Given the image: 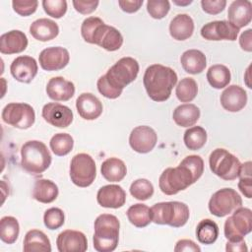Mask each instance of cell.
Instances as JSON below:
<instances>
[{
	"mask_svg": "<svg viewBox=\"0 0 252 252\" xmlns=\"http://www.w3.org/2000/svg\"><path fill=\"white\" fill-rule=\"evenodd\" d=\"M130 193L137 200L146 201L153 196L154 186L148 179L140 178L132 182L130 186Z\"/></svg>",
	"mask_w": 252,
	"mask_h": 252,
	"instance_id": "cell-39",
	"label": "cell"
},
{
	"mask_svg": "<svg viewBox=\"0 0 252 252\" xmlns=\"http://www.w3.org/2000/svg\"><path fill=\"white\" fill-rule=\"evenodd\" d=\"M38 2L35 0L32 1H22V0H14L12 2V6L14 11L20 16H30L36 11Z\"/></svg>",
	"mask_w": 252,
	"mask_h": 252,
	"instance_id": "cell-44",
	"label": "cell"
},
{
	"mask_svg": "<svg viewBox=\"0 0 252 252\" xmlns=\"http://www.w3.org/2000/svg\"><path fill=\"white\" fill-rule=\"evenodd\" d=\"M51 163V155L40 141L26 142L21 149V165L30 174L37 175L45 171Z\"/></svg>",
	"mask_w": 252,
	"mask_h": 252,
	"instance_id": "cell-5",
	"label": "cell"
},
{
	"mask_svg": "<svg viewBox=\"0 0 252 252\" xmlns=\"http://www.w3.org/2000/svg\"><path fill=\"white\" fill-rule=\"evenodd\" d=\"M103 21L97 17H89L84 20L81 26V33L85 41L91 43L92 36L96 29V27L101 24Z\"/></svg>",
	"mask_w": 252,
	"mask_h": 252,
	"instance_id": "cell-43",
	"label": "cell"
},
{
	"mask_svg": "<svg viewBox=\"0 0 252 252\" xmlns=\"http://www.w3.org/2000/svg\"><path fill=\"white\" fill-rule=\"evenodd\" d=\"M96 200L103 208L118 209L125 204L126 193L121 186L109 184L99 188L96 194Z\"/></svg>",
	"mask_w": 252,
	"mask_h": 252,
	"instance_id": "cell-19",
	"label": "cell"
},
{
	"mask_svg": "<svg viewBox=\"0 0 252 252\" xmlns=\"http://www.w3.org/2000/svg\"><path fill=\"white\" fill-rule=\"evenodd\" d=\"M190 212L186 204L178 201L160 202L151 208L152 221L157 224H167L181 227L189 220Z\"/></svg>",
	"mask_w": 252,
	"mask_h": 252,
	"instance_id": "cell-6",
	"label": "cell"
},
{
	"mask_svg": "<svg viewBox=\"0 0 252 252\" xmlns=\"http://www.w3.org/2000/svg\"><path fill=\"white\" fill-rule=\"evenodd\" d=\"M228 22L239 30L247 26L252 18V4L248 0H235L228 8Z\"/></svg>",
	"mask_w": 252,
	"mask_h": 252,
	"instance_id": "cell-23",
	"label": "cell"
},
{
	"mask_svg": "<svg viewBox=\"0 0 252 252\" xmlns=\"http://www.w3.org/2000/svg\"><path fill=\"white\" fill-rule=\"evenodd\" d=\"M207 80L213 88L222 89L230 82V71L224 65H213L207 72Z\"/></svg>",
	"mask_w": 252,
	"mask_h": 252,
	"instance_id": "cell-33",
	"label": "cell"
},
{
	"mask_svg": "<svg viewBox=\"0 0 252 252\" xmlns=\"http://www.w3.org/2000/svg\"><path fill=\"white\" fill-rule=\"evenodd\" d=\"M119 227L120 223L115 216L110 214L99 215L94 220V248L98 252L115 250L119 239Z\"/></svg>",
	"mask_w": 252,
	"mask_h": 252,
	"instance_id": "cell-4",
	"label": "cell"
},
{
	"mask_svg": "<svg viewBox=\"0 0 252 252\" xmlns=\"http://www.w3.org/2000/svg\"><path fill=\"white\" fill-rule=\"evenodd\" d=\"M194 32V22L187 14L176 15L169 24V33L176 40L189 38Z\"/></svg>",
	"mask_w": 252,
	"mask_h": 252,
	"instance_id": "cell-26",
	"label": "cell"
},
{
	"mask_svg": "<svg viewBox=\"0 0 252 252\" xmlns=\"http://www.w3.org/2000/svg\"><path fill=\"white\" fill-rule=\"evenodd\" d=\"M42 7L48 16L60 19L67 11V2L65 0H43Z\"/></svg>",
	"mask_w": 252,
	"mask_h": 252,
	"instance_id": "cell-41",
	"label": "cell"
},
{
	"mask_svg": "<svg viewBox=\"0 0 252 252\" xmlns=\"http://www.w3.org/2000/svg\"><path fill=\"white\" fill-rule=\"evenodd\" d=\"M225 250L226 251H247L248 248L245 244V241L242 239L238 241H228L226 243Z\"/></svg>",
	"mask_w": 252,
	"mask_h": 252,
	"instance_id": "cell-51",
	"label": "cell"
},
{
	"mask_svg": "<svg viewBox=\"0 0 252 252\" xmlns=\"http://www.w3.org/2000/svg\"><path fill=\"white\" fill-rule=\"evenodd\" d=\"M238 188L241 193L248 199L252 197V178L242 177L238 182Z\"/></svg>",
	"mask_w": 252,
	"mask_h": 252,
	"instance_id": "cell-49",
	"label": "cell"
},
{
	"mask_svg": "<svg viewBox=\"0 0 252 252\" xmlns=\"http://www.w3.org/2000/svg\"><path fill=\"white\" fill-rule=\"evenodd\" d=\"M40 67L46 71H58L67 66L70 55L67 49L54 46L43 49L38 56Z\"/></svg>",
	"mask_w": 252,
	"mask_h": 252,
	"instance_id": "cell-15",
	"label": "cell"
},
{
	"mask_svg": "<svg viewBox=\"0 0 252 252\" xmlns=\"http://www.w3.org/2000/svg\"><path fill=\"white\" fill-rule=\"evenodd\" d=\"M50 149L52 152L59 157L68 155L74 146V140L70 134L57 133L50 140Z\"/></svg>",
	"mask_w": 252,
	"mask_h": 252,
	"instance_id": "cell-37",
	"label": "cell"
},
{
	"mask_svg": "<svg viewBox=\"0 0 252 252\" xmlns=\"http://www.w3.org/2000/svg\"><path fill=\"white\" fill-rule=\"evenodd\" d=\"M91 43L96 44L107 51H115L122 46L123 36L117 29L107 26L102 22L96 27Z\"/></svg>",
	"mask_w": 252,
	"mask_h": 252,
	"instance_id": "cell-12",
	"label": "cell"
},
{
	"mask_svg": "<svg viewBox=\"0 0 252 252\" xmlns=\"http://www.w3.org/2000/svg\"><path fill=\"white\" fill-rule=\"evenodd\" d=\"M177 82V75L173 69L160 64L149 66L144 74L143 83L148 95L154 101H165Z\"/></svg>",
	"mask_w": 252,
	"mask_h": 252,
	"instance_id": "cell-3",
	"label": "cell"
},
{
	"mask_svg": "<svg viewBox=\"0 0 252 252\" xmlns=\"http://www.w3.org/2000/svg\"><path fill=\"white\" fill-rule=\"evenodd\" d=\"M174 3H175V4H177V5H188V4H191V3H192V1H191V0H187V1H185V2H178V1H174Z\"/></svg>",
	"mask_w": 252,
	"mask_h": 252,
	"instance_id": "cell-52",
	"label": "cell"
},
{
	"mask_svg": "<svg viewBox=\"0 0 252 252\" xmlns=\"http://www.w3.org/2000/svg\"><path fill=\"white\" fill-rule=\"evenodd\" d=\"M143 0H119L120 8L126 13H135L143 5Z\"/></svg>",
	"mask_w": 252,
	"mask_h": 252,
	"instance_id": "cell-48",
	"label": "cell"
},
{
	"mask_svg": "<svg viewBox=\"0 0 252 252\" xmlns=\"http://www.w3.org/2000/svg\"><path fill=\"white\" fill-rule=\"evenodd\" d=\"M202 9L210 15H217L223 11L226 5L225 0H202Z\"/></svg>",
	"mask_w": 252,
	"mask_h": 252,
	"instance_id": "cell-45",
	"label": "cell"
},
{
	"mask_svg": "<svg viewBox=\"0 0 252 252\" xmlns=\"http://www.w3.org/2000/svg\"><path fill=\"white\" fill-rule=\"evenodd\" d=\"M175 252H182V251H194V252H200L201 248L192 240L190 239H181L177 241L175 247Z\"/></svg>",
	"mask_w": 252,
	"mask_h": 252,
	"instance_id": "cell-47",
	"label": "cell"
},
{
	"mask_svg": "<svg viewBox=\"0 0 252 252\" xmlns=\"http://www.w3.org/2000/svg\"><path fill=\"white\" fill-rule=\"evenodd\" d=\"M127 218L136 227H145L152 221L151 209L145 204H134L128 209Z\"/></svg>",
	"mask_w": 252,
	"mask_h": 252,
	"instance_id": "cell-34",
	"label": "cell"
},
{
	"mask_svg": "<svg viewBox=\"0 0 252 252\" xmlns=\"http://www.w3.org/2000/svg\"><path fill=\"white\" fill-rule=\"evenodd\" d=\"M241 205L242 199L234 189L222 188L213 194L208 206L212 215L222 218L231 214Z\"/></svg>",
	"mask_w": 252,
	"mask_h": 252,
	"instance_id": "cell-10",
	"label": "cell"
},
{
	"mask_svg": "<svg viewBox=\"0 0 252 252\" xmlns=\"http://www.w3.org/2000/svg\"><path fill=\"white\" fill-rule=\"evenodd\" d=\"M172 118L178 126H193L200 118V109L192 103L181 104L173 110Z\"/></svg>",
	"mask_w": 252,
	"mask_h": 252,
	"instance_id": "cell-29",
	"label": "cell"
},
{
	"mask_svg": "<svg viewBox=\"0 0 252 252\" xmlns=\"http://www.w3.org/2000/svg\"><path fill=\"white\" fill-rule=\"evenodd\" d=\"M58 196L57 185L48 179H38L32 188V198L40 203L48 204Z\"/></svg>",
	"mask_w": 252,
	"mask_h": 252,
	"instance_id": "cell-30",
	"label": "cell"
},
{
	"mask_svg": "<svg viewBox=\"0 0 252 252\" xmlns=\"http://www.w3.org/2000/svg\"><path fill=\"white\" fill-rule=\"evenodd\" d=\"M157 141L158 136L155 130L146 125L135 127L129 136L130 147L140 154L151 152L155 148Z\"/></svg>",
	"mask_w": 252,
	"mask_h": 252,
	"instance_id": "cell-14",
	"label": "cell"
},
{
	"mask_svg": "<svg viewBox=\"0 0 252 252\" xmlns=\"http://www.w3.org/2000/svg\"><path fill=\"white\" fill-rule=\"evenodd\" d=\"M180 62L184 71L193 75L203 72L207 65L205 54L198 49H189L183 52Z\"/></svg>",
	"mask_w": 252,
	"mask_h": 252,
	"instance_id": "cell-28",
	"label": "cell"
},
{
	"mask_svg": "<svg viewBox=\"0 0 252 252\" xmlns=\"http://www.w3.org/2000/svg\"><path fill=\"white\" fill-rule=\"evenodd\" d=\"M31 34L39 41H48L55 38L59 33L58 25L49 19L35 20L30 27Z\"/></svg>",
	"mask_w": 252,
	"mask_h": 252,
	"instance_id": "cell-25",
	"label": "cell"
},
{
	"mask_svg": "<svg viewBox=\"0 0 252 252\" xmlns=\"http://www.w3.org/2000/svg\"><path fill=\"white\" fill-rule=\"evenodd\" d=\"M138 73V61L132 57H123L97 80V90L107 98H117L123 89L137 78Z\"/></svg>",
	"mask_w": 252,
	"mask_h": 252,
	"instance_id": "cell-2",
	"label": "cell"
},
{
	"mask_svg": "<svg viewBox=\"0 0 252 252\" xmlns=\"http://www.w3.org/2000/svg\"><path fill=\"white\" fill-rule=\"evenodd\" d=\"M65 216L61 209L59 208H50L45 211L43 216L44 225L51 230L58 229L64 224Z\"/></svg>",
	"mask_w": 252,
	"mask_h": 252,
	"instance_id": "cell-40",
	"label": "cell"
},
{
	"mask_svg": "<svg viewBox=\"0 0 252 252\" xmlns=\"http://www.w3.org/2000/svg\"><path fill=\"white\" fill-rule=\"evenodd\" d=\"M239 29L228 21H214L206 24L201 29V35L207 40H235Z\"/></svg>",
	"mask_w": 252,
	"mask_h": 252,
	"instance_id": "cell-13",
	"label": "cell"
},
{
	"mask_svg": "<svg viewBox=\"0 0 252 252\" xmlns=\"http://www.w3.org/2000/svg\"><path fill=\"white\" fill-rule=\"evenodd\" d=\"M28 46L27 35L18 30H13L0 36V52L2 54H15L23 52Z\"/></svg>",
	"mask_w": 252,
	"mask_h": 252,
	"instance_id": "cell-24",
	"label": "cell"
},
{
	"mask_svg": "<svg viewBox=\"0 0 252 252\" xmlns=\"http://www.w3.org/2000/svg\"><path fill=\"white\" fill-rule=\"evenodd\" d=\"M23 249L25 252H50L51 245L43 231L32 229L25 235Z\"/></svg>",
	"mask_w": 252,
	"mask_h": 252,
	"instance_id": "cell-27",
	"label": "cell"
},
{
	"mask_svg": "<svg viewBox=\"0 0 252 252\" xmlns=\"http://www.w3.org/2000/svg\"><path fill=\"white\" fill-rule=\"evenodd\" d=\"M170 9V3L167 0H149L147 2V11L154 19H162Z\"/></svg>",
	"mask_w": 252,
	"mask_h": 252,
	"instance_id": "cell-42",
	"label": "cell"
},
{
	"mask_svg": "<svg viewBox=\"0 0 252 252\" xmlns=\"http://www.w3.org/2000/svg\"><path fill=\"white\" fill-rule=\"evenodd\" d=\"M198 93V86L193 78L182 79L176 87L175 94L181 102L192 101Z\"/></svg>",
	"mask_w": 252,
	"mask_h": 252,
	"instance_id": "cell-38",
	"label": "cell"
},
{
	"mask_svg": "<svg viewBox=\"0 0 252 252\" xmlns=\"http://www.w3.org/2000/svg\"><path fill=\"white\" fill-rule=\"evenodd\" d=\"M2 120L15 128L28 129L32 127L35 120L33 108L24 102L8 103L2 110Z\"/></svg>",
	"mask_w": 252,
	"mask_h": 252,
	"instance_id": "cell-11",
	"label": "cell"
},
{
	"mask_svg": "<svg viewBox=\"0 0 252 252\" xmlns=\"http://www.w3.org/2000/svg\"><path fill=\"white\" fill-rule=\"evenodd\" d=\"M98 1L97 0H94V1H73V6L75 8V10L83 15H87V14H91L92 12H94L96 7L98 6Z\"/></svg>",
	"mask_w": 252,
	"mask_h": 252,
	"instance_id": "cell-46",
	"label": "cell"
},
{
	"mask_svg": "<svg viewBox=\"0 0 252 252\" xmlns=\"http://www.w3.org/2000/svg\"><path fill=\"white\" fill-rule=\"evenodd\" d=\"M20 225L16 218L6 216L0 220V238L7 244H13L18 239Z\"/></svg>",
	"mask_w": 252,
	"mask_h": 252,
	"instance_id": "cell-35",
	"label": "cell"
},
{
	"mask_svg": "<svg viewBox=\"0 0 252 252\" xmlns=\"http://www.w3.org/2000/svg\"><path fill=\"white\" fill-rule=\"evenodd\" d=\"M59 252H84L88 248L86 235L78 230L67 229L59 233L56 239Z\"/></svg>",
	"mask_w": 252,
	"mask_h": 252,
	"instance_id": "cell-17",
	"label": "cell"
},
{
	"mask_svg": "<svg viewBox=\"0 0 252 252\" xmlns=\"http://www.w3.org/2000/svg\"><path fill=\"white\" fill-rule=\"evenodd\" d=\"M219 236V226L218 224L210 220H202L196 228V237L200 243L209 245L213 244Z\"/></svg>",
	"mask_w": 252,
	"mask_h": 252,
	"instance_id": "cell-32",
	"label": "cell"
},
{
	"mask_svg": "<svg viewBox=\"0 0 252 252\" xmlns=\"http://www.w3.org/2000/svg\"><path fill=\"white\" fill-rule=\"evenodd\" d=\"M96 167L94 158L85 153L73 157L70 163V177L79 187L90 186L95 178Z\"/></svg>",
	"mask_w": 252,
	"mask_h": 252,
	"instance_id": "cell-9",
	"label": "cell"
},
{
	"mask_svg": "<svg viewBox=\"0 0 252 252\" xmlns=\"http://www.w3.org/2000/svg\"><path fill=\"white\" fill-rule=\"evenodd\" d=\"M76 108L79 115L86 120H94L102 113L100 100L91 93H84L78 96Z\"/></svg>",
	"mask_w": 252,
	"mask_h": 252,
	"instance_id": "cell-21",
	"label": "cell"
},
{
	"mask_svg": "<svg viewBox=\"0 0 252 252\" xmlns=\"http://www.w3.org/2000/svg\"><path fill=\"white\" fill-rule=\"evenodd\" d=\"M41 114L47 123L58 128H66L73 121L72 110L68 106L57 102L46 103L42 107Z\"/></svg>",
	"mask_w": 252,
	"mask_h": 252,
	"instance_id": "cell-16",
	"label": "cell"
},
{
	"mask_svg": "<svg viewBox=\"0 0 252 252\" xmlns=\"http://www.w3.org/2000/svg\"><path fill=\"white\" fill-rule=\"evenodd\" d=\"M47 95L56 101L69 100L75 94V86L63 77H53L46 86Z\"/></svg>",
	"mask_w": 252,
	"mask_h": 252,
	"instance_id": "cell-22",
	"label": "cell"
},
{
	"mask_svg": "<svg viewBox=\"0 0 252 252\" xmlns=\"http://www.w3.org/2000/svg\"><path fill=\"white\" fill-rule=\"evenodd\" d=\"M210 168L223 180H234L238 177L241 163L239 159L224 149L214 150L209 158Z\"/></svg>",
	"mask_w": 252,
	"mask_h": 252,
	"instance_id": "cell-7",
	"label": "cell"
},
{
	"mask_svg": "<svg viewBox=\"0 0 252 252\" xmlns=\"http://www.w3.org/2000/svg\"><path fill=\"white\" fill-rule=\"evenodd\" d=\"M100 171L107 181L119 182L125 177L127 168L123 160L117 158H109L102 162Z\"/></svg>",
	"mask_w": 252,
	"mask_h": 252,
	"instance_id": "cell-31",
	"label": "cell"
},
{
	"mask_svg": "<svg viewBox=\"0 0 252 252\" xmlns=\"http://www.w3.org/2000/svg\"><path fill=\"white\" fill-rule=\"evenodd\" d=\"M251 230L252 212L248 208H237L224 222V236L228 241L242 240Z\"/></svg>",
	"mask_w": 252,
	"mask_h": 252,
	"instance_id": "cell-8",
	"label": "cell"
},
{
	"mask_svg": "<svg viewBox=\"0 0 252 252\" xmlns=\"http://www.w3.org/2000/svg\"><path fill=\"white\" fill-rule=\"evenodd\" d=\"M220 103L229 112L240 111L247 103V94L239 86H228L220 94Z\"/></svg>",
	"mask_w": 252,
	"mask_h": 252,
	"instance_id": "cell-20",
	"label": "cell"
},
{
	"mask_svg": "<svg viewBox=\"0 0 252 252\" xmlns=\"http://www.w3.org/2000/svg\"><path fill=\"white\" fill-rule=\"evenodd\" d=\"M37 63L34 58L24 55L13 60L10 71L12 76L21 83H31L37 74Z\"/></svg>",
	"mask_w": 252,
	"mask_h": 252,
	"instance_id": "cell-18",
	"label": "cell"
},
{
	"mask_svg": "<svg viewBox=\"0 0 252 252\" xmlns=\"http://www.w3.org/2000/svg\"><path fill=\"white\" fill-rule=\"evenodd\" d=\"M204 172V161L200 156L186 157L177 167H168L162 171L158 186L165 195H175L195 183Z\"/></svg>",
	"mask_w": 252,
	"mask_h": 252,
	"instance_id": "cell-1",
	"label": "cell"
},
{
	"mask_svg": "<svg viewBox=\"0 0 252 252\" xmlns=\"http://www.w3.org/2000/svg\"><path fill=\"white\" fill-rule=\"evenodd\" d=\"M252 30L248 29L247 31H245L244 32L241 33L240 38H239V43L240 46L243 50L247 51V52H251L252 51Z\"/></svg>",
	"mask_w": 252,
	"mask_h": 252,
	"instance_id": "cell-50",
	"label": "cell"
},
{
	"mask_svg": "<svg viewBox=\"0 0 252 252\" xmlns=\"http://www.w3.org/2000/svg\"><path fill=\"white\" fill-rule=\"evenodd\" d=\"M183 141L187 149L191 151L200 150L207 142V132L201 126H193L184 132Z\"/></svg>",
	"mask_w": 252,
	"mask_h": 252,
	"instance_id": "cell-36",
	"label": "cell"
}]
</instances>
